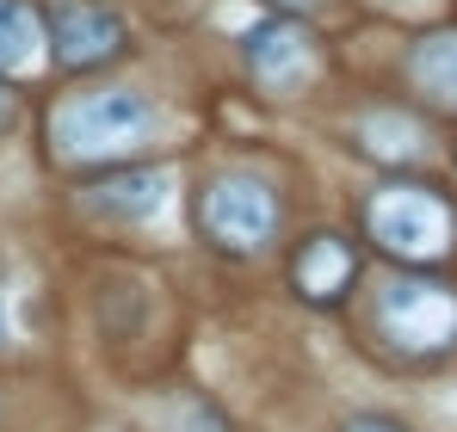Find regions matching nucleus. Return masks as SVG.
I'll return each instance as SVG.
<instances>
[{"label": "nucleus", "mask_w": 457, "mask_h": 432, "mask_svg": "<svg viewBox=\"0 0 457 432\" xmlns=\"http://www.w3.org/2000/svg\"><path fill=\"white\" fill-rule=\"evenodd\" d=\"M154 105L137 87H99L75 93L50 112V148L56 161H124L149 143Z\"/></svg>", "instance_id": "obj_1"}, {"label": "nucleus", "mask_w": 457, "mask_h": 432, "mask_svg": "<svg viewBox=\"0 0 457 432\" xmlns=\"http://www.w3.org/2000/svg\"><path fill=\"white\" fill-rule=\"evenodd\" d=\"M365 228H371V241L383 253L414 260V266L452 253V241H457V216L433 186H383L365 204Z\"/></svg>", "instance_id": "obj_2"}, {"label": "nucleus", "mask_w": 457, "mask_h": 432, "mask_svg": "<svg viewBox=\"0 0 457 432\" xmlns=\"http://www.w3.org/2000/svg\"><path fill=\"white\" fill-rule=\"evenodd\" d=\"M198 228L223 247V253H260L278 235V198L266 179L253 173H223L204 186L198 198Z\"/></svg>", "instance_id": "obj_3"}, {"label": "nucleus", "mask_w": 457, "mask_h": 432, "mask_svg": "<svg viewBox=\"0 0 457 432\" xmlns=\"http://www.w3.org/2000/svg\"><path fill=\"white\" fill-rule=\"evenodd\" d=\"M378 321L402 353H445L457 340V290L433 278H395L378 303Z\"/></svg>", "instance_id": "obj_4"}, {"label": "nucleus", "mask_w": 457, "mask_h": 432, "mask_svg": "<svg viewBox=\"0 0 457 432\" xmlns=\"http://www.w3.org/2000/svg\"><path fill=\"white\" fill-rule=\"evenodd\" d=\"M118 50H124L118 12H105V6H93V0H62V6H50V56H56L62 69H93V62L118 56Z\"/></svg>", "instance_id": "obj_5"}, {"label": "nucleus", "mask_w": 457, "mask_h": 432, "mask_svg": "<svg viewBox=\"0 0 457 432\" xmlns=\"http://www.w3.org/2000/svg\"><path fill=\"white\" fill-rule=\"evenodd\" d=\"M291 278H297V290L309 303H340L353 290V278H359V253L340 235H309L297 247V260H291Z\"/></svg>", "instance_id": "obj_6"}, {"label": "nucleus", "mask_w": 457, "mask_h": 432, "mask_svg": "<svg viewBox=\"0 0 457 432\" xmlns=\"http://www.w3.org/2000/svg\"><path fill=\"white\" fill-rule=\"evenodd\" d=\"M309 56H315V37L297 19H266V25L247 31V69L260 74L266 87H285L291 74H303Z\"/></svg>", "instance_id": "obj_7"}, {"label": "nucleus", "mask_w": 457, "mask_h": 432, "mask_svg": "<svg viewBox=\"0 0 457 432\" xmlns=\"http://www.w3.org/2000/svg\"><path fill=\"white\" fill-rule=\"evenodd\" d=\"M167 204V173H112V179H99L93 192H87V211L105 216V222H143Z\"/></svg>", "instance_id": "obj_8"}, {"label": "nucleus", "mask_w": 457, "mask_h": 432, "mask_svg": "<svg viewBox=\"0 0 457 432\" xmlns=\"http://www.w3.org/2000/svg\"><path fill=\"white\" fill-rule=\"evenodd\" d=\"M408 80H414L433 105L457 112V31H433V37H420L414 56H408Z\"/></svg>", "instance_id": "obj_9"}, {"label": "nucleus", "mask_w": 457, "mask_h": 432, "mask_svg": "<svg viewBox=\"0 0 457 432\" xmlns=\"http://www.w3.org/2000/svg\"><path fill=\"white\" fill-rule=\"evenodd\" d=\"M44 50V25L25 0H0V74H19L37 62Z\"/></svg>", "instance_id": "obj_10"}, {"label": "nucleus", "mask_w": 457, "mask_h": 432, "mask_svg": "<svg viewBox=\"0 0 457 432\" xmlns=\"http://www.w3.org/2000/svg\"><path fill=\"white\" fill-rule=\"evenodd\" d=\"M359 137H365V148L383 154V161H408V154H420V124L402 118V112H371V118H359Z\"/></svg>", "instance_id": "obj_11"}, {"label": "nucleus", "mask_w": 457, "mask_h": 432, "mask_svg": "<svg viewBox=\"0 0 457 432\" xmlns=\"http://www.w3.org/2000/svg\"><path fill=\"white\" fill-rule=\"evenodd\" d=\"M173 432H223V420H217L204 402H186V408L173 414Z\"/></svg>", "instance_id": "obj_12"}, {"label": "nucleus", "mask_w": 457, "mask_h": 432, "mask_svg": "<svg viewBox=\"0 0 457 432\" xmlns=\"http://www.w3.org/2000/svg\"><path fill=\"white\" fill-rule=\"evenodd\" d=\"M340 432H402L395 420H378V414H359V420H346Z\"/></svg>", "instance_id": "obj_13"}, {"label": "nucleus", "mask_w": 457, "mask_h": 432, "mask_svg": "<svg viewBox=\"0 0 457 432\" xmlns=\"http://www.w3.org/2000/svg\"><path fill=\"white\" fill-rule=\"evenodd\" d=\"M12 112H19V105H12V93H6V80H0V130H12Z\"/></svg>", "instance_id": "obj_14"}, {"label": "nucleus", "mask_w": 457, "mask_h": 432, "mask_svg": "<svg viewBox=\"0 0 457 432\" xmlns=\"http://www.w3.org/2000/svg\"><path fill=\"white\" fill-rule=\"evenodd\" d=\"M278 6H303V12H309V6H321V0H278Z\"/></svg>", "instance_id": "obj_15"}, {"label": "nucleus", "mask_w": 457, "mask_h": 432, "mask_svg": "<svg viewBox=\"0 0 457 432\" xmlns=\"http://www.w3.org/2000/svg\"><path fill=\"white\" fill-rule=\"evenodd\" d=\"M0 346H6V309H0Z\"/></svg>", "instance_id": "obj_16"}]
</instances>
